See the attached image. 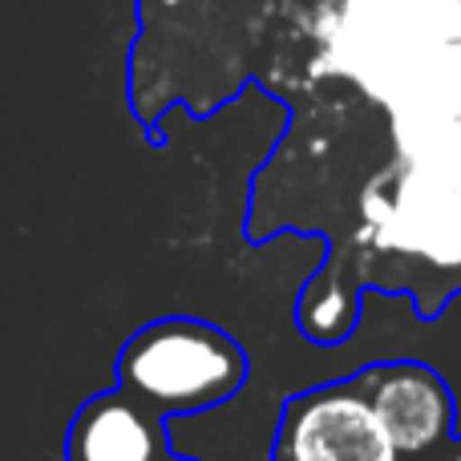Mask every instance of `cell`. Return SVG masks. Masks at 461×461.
Masks as SVG:
<instances>
[{
	"mask_svg": "<svg viewBox=\"0 0 461 461\" xmlns=\"http://www.w3.org/2000/svg\"><path fill=\"white\" fill-rule=\"evenodd\" d=\"M328 61L393 118L461 110V0H344Z\"/></svg>",
	"mask_w": 461,
	"mask_h": 461,
	"instance_id": "cell-1",
	"label": "cell"
},
{
	"mask_svg": "<svg viewBox=\"0 0 461 461\" xmlns=\"http://www.w3.org/2000/svg\"><path fill=\"white\" fill-rule=\"evenodd\" d=\"M247 352L211 320L162 316L122 344L113 373L138 405L167 417L219 409L247 384Z\"/></svg>",
	"mask_w": 461,
	"mask_h": 461,
	"instance_id": "cell-2",
	"label": "cell"
},
{
	"mask_svg": "<svg viewBox=\"0 0 461 461\" xmlns=\"http://www.w3.org/2000/svg\"><path fill=\"white\" fill-rule=\"evenodd\" d=\"M365 223L376 247L461 267V167H409L365 191Z\"/></svg>",
	"mask_w": 461,
	"mask_h": 461,
	"instance_id": "cell-3",
	"label": "cell"
},
{
	"mask_svg": "<svg viewBox=\"0 0 461 461\" xmlns=\"http://www.w3.org/2000/svg\"><path fill=\"white\" fill-rule=\"evenodd\" d=\"M271 461H397V446L360 381L324 384L284 405Z\"/></svg>",
	"mask_w": 461,
	"mask_h": 461,
	"instance_id": "cell-4",
	"label": "cell"
},
{
	"mask_svg": "<svg viewBox=\"0 0 461 461\" xmlns=\"http://www.w3.org/2000/svg\"><path fill=\"white\" fill-rule=\"evenodd\" d=\"M360 389L373 401L397 454H425L454 433V397L433 368L384 365L360 376Z\"/></svg>",
	"mask_w": 461,
	"mask_h": 461,
	"instance_id": "cell-5",
	"label": "cell"
},
{
	"mask_svg": "<svg viewBox=\"0 0 461 461\" xmlns=\"http://www.w3.org/2000/svg\"><path fill=\"white\" fill-rule=\"evenodd\" d=\"M167 417L138 405L126 389H105L73 413L65 461H167Z\"/></svg>",
	"mask_w": 461,
	"mask_h": 461,
	"instance_id": "cell-6",
	"label": "cell"
},
{
	"mask_svg": "<svg viewBox=\"0 0 461 461\" xmlns=\"http://www.w3.org/2000/svg\"><path fill=\"white\" fill-rule=\"evenodd\" d=\"M397 158L409 167H461V110L429 118H393Z\"/></svg>",
	"mask_w": 461,
	"mask_h": 461,
	"instance_id": "cell-7",
	"label": "cell"
},
{
	"mask_svg": "<svg viewBox=\"0 0 461 461\" xmlns=\"http://www.w3.org/2000/svg\"><path fill=\"white\" fill-rule=\"evenodd\" d=\"M167 461H183V457H175V454H170V457H167Z\"/></svg>",
	"mask_w": 461,
	"mask_h": 461,
	"instance_id": "cell-8",
	"label": "cell"
},
{
	"mask_svg": "<svg viewBox=\"0 0 461 461\" xmlns=\"http://www.w3.org/2000/svg\"><path fill=\"white\" fill-rule=\"evenodd\" d=\"M454 461H461V449H457V457H454Z\"/></svg>",
	"mask_w": 461,
	"mask_h": 461,
	"instance_id": "cell-9",
	"label": "cell"
}]
</instances>
